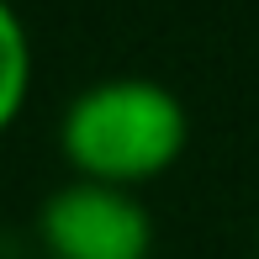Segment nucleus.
<instances>
[{"mask_svg": "<svg viewBox=\"0 0 259 259\" xmlns=\"http://www.w3.org/2000/svg\"><path fill=\"white\" fill-rule=\"evenodd\" d=\"M185 143L191 116L180 96L148 74H106L85 85L58 116V154L69 175L116 191H138L169 175Z\"/></svg>", "mask_w": 259, "mask_h": 259, "instance_id": "1", "label": "nucleus"}, {"mask_svg": "<svg viewBox=\"0 0 259 259\" xmlns=\"http://www.w3.org/2000/svg\"><path fill=\"white\" fill-rule=\"evenodd\" d=\"M37 249L48 259H148L154 217L138 191L64 180L37 206Z\"/></svg>", "mask_w": 259, "mask_h": 259, "instance_id": "2", "label": "nucleus"}, {"mask_svg": "<svg viewBox=\"0 0 259 259\" xmlns=\"http://www.w3.org/2000/svg\"><path fill=\"white\" fill-rule=\"evenodd\" d=\"M32 69H37L32 32L21 21V11L11 0H0V138L21 122V111L32 101Z\"/></svg>", "mask_w": 259, "mask_h": 259, "instance_id": "3", "label": "nucleus"}, {"mask_svg": "<svg viewBox=\"0 0 259 259\" xmlns=\"http://www.w3.org/2000/svg\"><path fill=\"white\" fill-rule=\"evenodd\" d=\"M254 259H259V217H254Z\"/></svg>", "mask_w": 259, "mask_h": 259, "instance_id": "4", "label": "nucleus"}]
</instances>
